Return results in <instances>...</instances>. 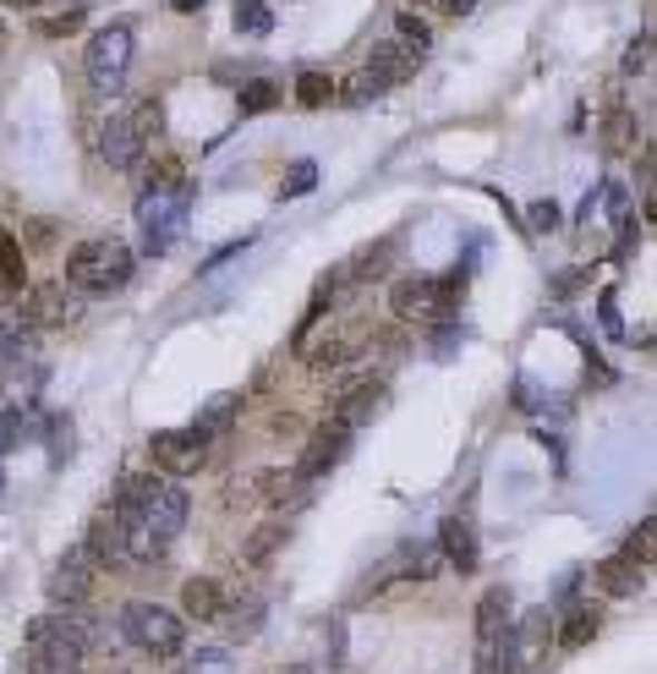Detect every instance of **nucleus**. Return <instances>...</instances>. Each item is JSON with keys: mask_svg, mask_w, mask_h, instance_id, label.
Segmentation results:
<instances>
[{"mask_svg": "<svg viewBox=\"0 0 657 674\" xmlns=\"http://www.w3.org/2000/svg\"><path fill=\"white\" fill-rule=\"evenodd\" d=\"M182 674H231V653H225V647H203L197 658H187Z\"/></svg>", "mask_w": 657, "mask_h": 674, "instance_id": "nucleus-41", "label": "nucleus"}, {"mask_svg": "<svg viewBox=\"0 0 657 674\" xmlns=\"http://www.w3.org/2000/svg\"><path fill=\"white\" fill-rule=\"evenodd\" d=\"M636 143H641V127H636V110L614 105V110L602 116V148H608V154H636Z\"/></svg>", "mask_w": 657, "mask_h": 674, "instance_id": "nucleus-21", "label": "nucleus"}, {"mask_svg": "<svg viewBox=\"0 0 657 674\" xmlns=\"http://www.w3.org/2000/svg\"><path fill=\"white\" fill-rule=\"evenodd\" d=\"M187 214H193V187L182 182L176 165H159L137 198V225H143V253L165 258L182 236H187Z\"/></svg>", "mask_w": 657, "mask_h": 674, "instance_id": "nucleus-1", "label": "nucleus"}, {"mask_svg": "<svg viewBox=\"0 0 657 674\" xmlns=\"http://www.w3.org/2000/svg\"><path fill=\"white\" fill-rule=\"evenodd\" d=\"M390 307L400 324H439L444 319V296H439V274H405V280H394L390 291Z\"/></svg>", "mask_w": 657, "mask_h": 674, "instance_id": "nucleus-10", "label": "nucleus"}, {"mask_svg": "<svg viewBox=\"0 0 657 674\" xmlns=\"http://www.w3.org/2000/svg\"><path fill=\"white\" fill-rule=\"evenodd\" d=\"M39 439H45V450H50V467L61 472L66 461H71V450H77V428H71V417H66V411H50L45 428H39Z\"/></svg>", "mask_w": 657, "mask_h": 674, "instance_id": "nucleus-22", "label": "nucleus"}, {"mask_svg": "<svg viewBox=\"0 0 657 674\" xmlns=\"http://www.w3.org/2000/svg\"><path fill=\"white\" fill-rule=\"evenodd\" d=\"M6 384H11V395H22V406H33V395H39V384H45V368H39L33 356H22V362H11Z\"/></svg>", "mask_w": 657, "mask_h": 674, "instance_id": "nucleus-32", "label": "nucleus"}, {"mask_svg": "<svg viewBox=\"0 0 657 674\" xmlns=\"http://www.w3.org/2000/svg\"><path fill=\"white\" fill-rule=\"evenodd\" d=\"M351 351H356V335L329 330L318 345H302V362H307L313 373H334V368H345V362H351Z\"/></svg>", "mask_w": 657, "mask_h": 674, "instance_id": "nucleus-18", "label": "nucleus"}, {"mask_svg": "<svg viewBox=\"0 0 657 674\" xmlns=\"http://www.w3.org/2000/svg\"><path fill=\"white\" fill-rule=\"evenodd\" d=\"M148 461H154V472L159 477H193L208 467V439L193 433V428H159L154 439H148Z\"/></svg>", "mask_w": 657, "mask_h": 674, "instance_id": "nucleus-9", "label": "nucleus"}, {"mask_svg": "<svg viewBox=\"0 0 657 674\" xmlns=\"http://www.w3.org/2000/svg\"><path fill=\"white\" fill-rule=\"evenodd\" d=\"M247 247H253V236H242V242H231V247H219V253L208 258V270H219V264H231V258H236V253H247Z\"/></svg>", "mask_w": 657, "mask_h": 674, "instance_id": "nucleus-45", "label": "nucleus"}, {"mask_svg": "<svg viewBox=\"0 0 657 674\" xmlns=\"http://www.w3.org/2000/svg\"><path fill=\"white\" fill-rule=\"evenodd\" d=\"M504 631H510V587H488L477 604V674H493V653Z\"/></svg>", "mask_w": 657, "mask_h": 674, "instance_id": "nucleus-12", "label": "nucleus"}, {"mask_svg": "<svg viewBox=\"0 0 657 674\" xmlns=\"http://www.w3.org/2000/svg\"><path fill=\"white\" fill-rule=\"evenodd\" d=\"M625 559H636L641 570L657 559V521H653V516H641V521H636V533H630V543H625Z\"/></svg>", "mask_w": 657, "mask_h": 674, "instance_id": "nucleus-33", "label": "nucleus"}, {"mask_svg": "<svg viewBox=\"0 0 657 674\" xmlns=\"http://www.w3.org/2000/svg\"><path fill=\"white\" fill-rule=\"evenodd\" d=\"M334 94H340L345 105H373V99H379V94H390V88H384V77H379L373 67H356L345 82H334Z\"/></svg>", "mask_w": 657, "mask_h": 674, "instance_id": "nucleus-27", "label": "nucleus"}, {"mask_svg": "<svg viewBox=\"0 0 657 674\" xmlns=\"http://www.w3.org/2000/svg\"><path fill=\"white\" fill-rule=\"evenodd\" d=\"M548 631H553V614H548V604L526 608V619L516 625V642H521V658H531L542 642H548Z\"/></svg>", "mask_w": 657, "mask_h": 674, "instance_id": "nucleus-30", "label": "nucleus"}, {"mask_svg": "<svg viewBox=\"0 0 657 674\" xmlns=\"http://www.w3.org/2000/svg\"><path fill=\"white\" fill-rule=\"evenodd\" d=\"M428 11H439V17H465L471 11V0H422Z\"/></svg>", "mask_w": 657, "mask_h": 674, "instance_id": "nucleus-43", "label": "nucleus"}, {"mask_svg": "<svg viewBox=\"0 0 657 674\" xmlns=\"http://www.w3.org/2000/svg\"><path fill=\"white\" fill-rule=\"evenodd\" d=\"M394 28H400V45H405L411 56H422V50L433 45V28H428L416 11H400V17H394Z\"/></svg>", "mask_w": 657, "mask_h": 674, "instance_id": "nucleus-37", "label": "nucleus"}, {"mask_svg": "<svg viewBox=\"0 0 657 674\" xmlns=\"http://www.w3.org/2000/svg\"><path fill=\"white\" fill-rule=\"evenodd\" d=\"M165 133V99H137L127 110H116L110 121H105V133H99V159L110 165V170H131L148 148H154V137Z\"/></svg>", "mask_w": 657, "mask_h": 674, "instance_id": "nucleus-5", "label": "nucleus"}, {"mask_svg": "<svg viewBox=\"0 0 657 674\" xmlns=\"http://www.w3.org/2000/svg\"><path fill=\"white\" fill-rule=\"evenodd\" d=\"M77 22H82V17H77V11H66V17H56V22H45V33H71Z\"/></svg>", "mask_w": 657, "mask_h": 674, "instance_id": "nucleus-46", "label": "nucleus"}, {"mask_svg": "<svg viewBox=\"0 0 657 674\" xmlns=\"http://www.w3.org/2000/svg\"><path fill=\"white\" fill-rule=\"evenodd\" d=\"M439 554H444L455 570H477L482 548H477V527H471V516H450V521L439 527Z\"/></svg>", "mask_w": 657, "mask_h": 674, "instance_id": "nucleus-16", "label": "nucleus"}, {"mask_svg": "<svg viewBox=\"0 0 657 674\" xmlns=\"http://www.w3.org/2000/svg\"><path fill=\"white\" fill-rule=\"evenodd\" d=\"M131 56H137V39H131L127 22L99 28V33L88 39V50H82L88 88H94V94H105V99H116V94L127 88V77H131Z\"/></svg>", "mask_w": 657, "mask_h": 674, "instance_id": "nucleus-6", "label": "nucleus"}, {"mask_svg": "<svg viewBox=\"0 0 657 674\" xmlns=\"http://www.w3.org/2000/svg\"><path fill=\"white\" fill-rule=\"evenodd\" d=\"M318 187V165L313 159H296L285 176H280V198H307Z\"/></svg>", "mask_w": 657, "mask_h": 674, "instance_id": "nucleus-35", "label": "nucleus"}, {"mask_svg": "<svg viewBox=\"0 0 657 674\" xmlns=\"http://www.w3.org/2000/svg\"><path fill=\"white\" fill-rule=\"evenodd\" d=\"M242 116H263V110H274L280 105V82H268V77H253L247 88H242Z\"/></svg>", "mask_w": 657, "mask_h": 674, "instance_id": "nucleus-34", "label": "nucleus"}, {"mask_svg": "<svg viewBox=\"0 0 657 674\" xmlns=\"http://www.w3.org/2000/svg\"><path fill=\"white\" fill-rule=\"evenodd\" d=\"M121 631H127L131 647L148 653V658H176V653L187 647V619H182L176 608L148 604V598H137V604L121 608Z\"/></svg>", "mask_w": 657, "mask_h": 674, "instance_id": "nucleus-7", "label": "nucleus"}, {"mask_svg": "<svg viewBox=\"0 0 657 674\" xmlns=\"http://www.w3.org/2000/svg\"><path fill=\"white\" fill-rule=\"evenodd\" d=\"M170 6H176V11H197L203 0H170Z\"/></svg>", "mask_w": 657, "mask_h": 674, "instance_id": "nucleus-47", "label": "nucleus"}, {"mask_svg": "<svg viewBox=\"0 0 657 674\" xmlns=\"http://www.w3.org/2000/svg\"><path fill=\"white\" fill-rule=\"evenodd\" d=\"M379 406H384V384H373V379H367V384H356V390H345V395H340L334 422L356 433V428H367V422L379 417Z\"/></svg>", "mask_w": 657, "mask_h": 674, "instance_id": "nucleus-17", "label": "nucleus"}, {"mask_svg": "<svg viewBox=\"0 0 657 674\" xmlns=\"http://www.w3.org/2000/svg\"><path fill=\"white\" fill-rule=\"evenodd\" d=\"M625 71H630V77H647V71H653V33H636V39H630Z\"/></svg>", "mask_w": 657, "mask_h": 674, "instance_id": "nucleus-40", "label": "nucleus"}, {"mask_svg": "<svg viewBox=\"0 0 657 674\" xmlns=\"http://www.w3.org/2000/svg\"><path fill=\"white\" fill-rule=\"evenodd\" d=\"M390 258H394V236H384L379 247H362L351 264H340V274L345 280H379V274L390 270Z\"/></svg>", "mask_w": 657, "mask_h": 674, "instance_id": "nucleus-26", "label": "nucleus"}, {"mask_svg": "<svg viewBox=\"0 0 657 674\" xmlns=\"http://www.w3.org/2000/svg\"><path fill=\"white\" fill-rule=\"evenodd\" d=\"M559 219H565V214H559V203H553V198H531V203H526V231H531V236H553V231H559Z\"/></svg>", "mask_w": 657, "mask_h": 674, "instance_id": "nucleus-36", "label": "nucleus"}, {"mask_svg": "<svg viewBox=\"0 0 657 674\" xmlns=\"http://www.w3.org/2000/svg\"><path fill=\"white\" fill-rule=\"evenodd\" d=\"M591 582H597L608 598H636V593L647 587V570H641L636 559H625V554H608V559H597Z\"/></svg>", "mask_w": 657, "mask_h": 674, "instance_id": "nucleus-14", "label": "nucleus"}, {"mask_svg": "<svg viewBox=\"0 0 657 674\" xmlns=\"http://www.w3.org/2000/svg\"><path fill=\"white\" fill-rule=\"evenodd\" d=\"M22 280H28V253H22L17 231H0V285L22 291Z\"/></svg>", "mask_w": 657, "mask_h": 674, "instance_id": "nucleus-28", "label": "nucleus"}, {"mask_svg": "<svg viewBox=\"0 0 657 674\" xmlns=\"http://www.w3.org/2000/svg\"><path fill=\"white\" fill-rule=\"evenodd\" d=\"M263 614H268L263 598H236V604H225V614H219V619H225V636H231V642H253L263 631Z\"/></svg>", "mask_w": 657, "mask_h": 674, "instance_id": "nucleus-20", "label": "nucleus"}, {"mask_svg": "<svg viewBox=\"0 0 657 674\" xmlns=\"http://www.w3.org/2000/svg\"><path fill=\"white\" fill-rule=\"evenodd\" d=\"M236 28H242V33H253V39H263V33L274 28L268 0H236Z\"/></svg>", "mask_w": 657, "mask_h": 674, "instance_id": "nucleus-38", "label": "nucleus"}, {"mask_svg": "<svg viewBox=\"0 0 657 674\" xmlns=\"http://www.w3.org/2000/svg\"><path fill=\"white\" fill-rule=\"evenodd\" d=\"M345 450H351V428H340L334 417H329L324 428L307 439V456H302V467H296V477L302 482H313V477H324V472H334L340 461H345Z\"/></svg>", "mask_w": 657, "mask_h": 674, "instance_id": "nucleus-13", "label": "nucleus"}, {"mask_svg": "<svg viewBox=\"0 0 657 674\" xmlns=\"http://www.w3.org/2000/svg\"><path fill=\"white\" fill-rule=\"evenodd\" d=\"M362 67L379 71V77H384V88H400V82H411V77H416V56H411L405 45H373V56H367Z\"/></svg>", "mask_w": 657, "mask_h": 674, "instance_id": "nucleus-19", "label": "nucleus"}, {"mask_svg": "<svg viewBox=\"0 0 657 674\" xmlns=\"http://www.w3.org/2000/svg\"><path fill=\"white\" fill-rule=\"evenodd\" d=\"M280 674H313V670H307V664H296V670H280Z\"/></svg>", "mask_w": 657, "mask_h": 674, "instance_id": "nucleus-48", "label": "nucleus"}, {"mask_svg": "<svg viewBox=\"0 0 657 674\" xmlns=\"http://www.w3.org/2000/svg\"><path fill=\"white\" fill-rule=\"evenodd\" d=\"M94 636L71 614H39L28 625V674H77Z\"/></svg>", "mask_w": 657, "mask_h": 674, "instance_id": "nucleus-4", "label": "nucleus"}, {"mask_svg": "<svg viewBox=\"0 0 657 674\" xmlns=\"http://www.w3.org/2000/svg\"><path fill=\"white\" fill-rule=\"evenodd\" d=\"M94 582H99V565H94V554L82 548V543H71L61 559L50 565V582H45V593L56 598L61 608L71 604H82L88 593H94Z\"/></svg>", "mask_w": 657, "mask_h": 674, "instance_id": "nucleus-11", "label": "nucleus"}, {"mask_svg": "<svg viewBox=\"0 0 657 674\" xmlns=\"http://www.w3.org/2000/svg\"><path fill=\"white\" fill-rule=\"evenodd\" d=\"M581 280H587V270H565L559 280H553V291H559V296H576V291H581Z\"/></svg>", "mask_w": 657, "mask_h": 674, "instance_id": "nucleus-44", "label": "nucleus"}, {"mask_svg": "<svg viewBox=\"0 0 657 674\" xmlns=\"http://www.w3.org/2000/svg\"><path fill=\"white\" fill-rule=\"evenodd\" d=\"M66 285L77 296H116L131 285V247L116 236H94V242H77L71 258H66Z\"/></svg>", "mask_w": 657, "mask_h": 674, "instance_id": "nucleus-3", "label": "nucleus"}, {"mask_svg": "<svg viewBox=\"0 0 657 674\" xmlns=\"http://www.w3.org/2000/svg\"><path fill=\"white\" fill-rule=\"evenodd\" d=\"M597 319H602V335H625V324H619V302H614V291H602V302H597Z\"/></svg>", "mask_w": 657, "mask_h": 674, "instance_id": "nucleus-42", "label": "nucleus"}, {"mask_svg": "<svg viewBox=\"0 0 657 674\" xmlns=\"http://www.w3.org/2000/svg\"><path fill=\"white\" fill-rule=\"evenodd\" d=\"M280 543H285V521H263L258 533L247 538V548H242V565H253V570L268 565V559L280 554Z\"/></svg>", "mask_w": 657, "mask_h": 674, "instance_id": "nucleus-29", "label": "nucleus"}, {"mask_svg": "<svg viewBox=\"0 0 657 674\" xmlns=\"http://www.w3.org/2000/svg\"><path fill=\"white\" fill-rule=\"evenodd\" d=\"M597 625H602V608L576 604L570 614H565V625H559V647H587L591 636H597Z\"/></svg>", "mask_w": 657, "mask_h": 674, "instance_id": "nucleus-25", "label": "nucleus"}, {"mask_svg": "<svg viewBox=\"0 0 657 674\" xmlns=\"http://www.w3.org/2000/svg\"><path fill=\"white\" fill-rule=\"evenodd\" d=\"M116 510H127L148 538L170 548V538H182V527H187V516H193V499H187V488L170 482V477L131 472L127 482H121V494H116Z\"/></svg>", "mask_w": 657, "mask_h": 674, "instance_id": "nucleus-2", "label": "nucleus"}, {"mask_svg": "<svg viewBox=\"0 0 657 674\" xmlns=\"http://www.w3.org/2000/svg\"><path fill=\"white\" fill-rule=\"evenodd\" d=\"M33 324L22 319V313H0V356L6 362H22V356H33Z\"/></svg>", "mask_w": 657, "mask_h": 674, "instance_id": "nucleus-23", "label": "nucleus"}, {"mask_svg": "<svg viewBox=\"0 0 657 674\" xmlns=\"http://www.w3.org/2000/svg\"><path fill=\"white\" fill-rule=\"evenodd\" d=\"M56 236H61V225H56V219H28L17 242H22V253H28V247L39 253V247H56Z\"/></svg>", "mask_w": 657, "mask_h": 674, "instance_id": "nucleus-39", "label": "nucleus"}, {"mask_svg": "<svg viewBox=\"0 0 657 674\" xmlns=\"http://www.w3.org/2000/svg\"><path fill=\"white\" fill-rule=\"evenodd\" d=\"M225 604H231V587L225 582H214V576H193L187 587H182V614L187 619H219L225 614Z\"/></svg>", "mask_w": 657, "mask_h": 674, "instance_id": "nucleus-15", "label": "nucleus"}, {"mask_svg": "<svg viewBox=\"0 0 657 674\" xmlns=\"http://www.w3.org/2000/svg\"><path fill=\"white\" fill-rule=\"evenodd\" d=\"M236 411H242V395H214V401H208L203 411H197L193 433H203V439L214 445V439H219V433H225V428L236 422Z\"/></svg>", "mask_w": 657, "mask_h": 674, "instance_id": "nucleus-24", "label": "nucleus"}, {"mask_svg": "<svg viewBox=\"0 0 657 674\" xmlns=\"http://www.w3.org/2000/svg\"><path fill=\"white\" fill-rule=\"evenodd\" d=\"M22 319L33 330H71V324H82V296L66 280H33L22 291Z\"/></svg>", "mask_w": 657, "mask_h": 674, "instance_id": "nucleus-8", "label": "nucleus"}, {"mask_svg": "<svg viewBox=\"0 0 657 674\" xmlns=\"http://www.w3.org/2000/svg\"><path fill=\"white\" fill-rule=\"evenodd\" d=\"M6 6H39V0H6Z\"/></svg>", "mask_w": 657, "mask_h": 674, "instance_id": "nucleus-49", "label": "nucleus"}, {"mask_svg": "<svg viewBox=\"0 0 657 674\" xmlns=\"http://www.w3.org/2000/svg\"><path fill=\"white\" fill-rule=\"evenodd\" d=\"M329 99H334V77L329 71H302L296 77V105L302 110H324Z\"/></svg>", "mask_w": 657, "mask_h": 674, "instance_id": "nucleus-31", "label": "nucleus"}]
</instances>
